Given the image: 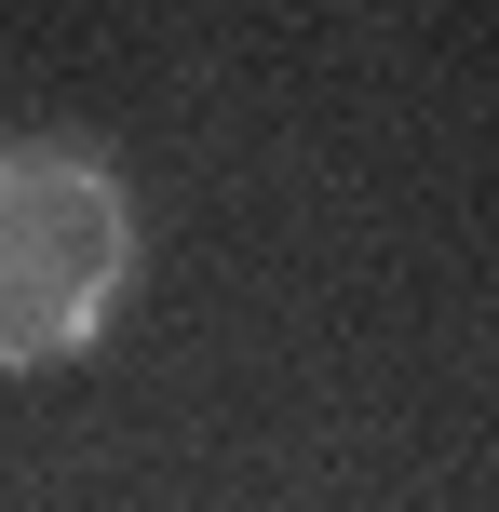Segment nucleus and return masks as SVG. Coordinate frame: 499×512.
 Returning <instances> with one entry per match:
<instances>
[{"label":"nucleus","mask_w":499,"mask_h":512,"mask_svg":"<svg viewBox=\"0 0 499 512\" xmlns=\"http://www.w3.org/2000/svg\"><path fill=\"white\" fill-rule=\"evenodd\" d=\"M135 297V189L68 135L0 149V378L81 364Z\"/></svg>","instance_id":"obj_1"}]
</instances>
